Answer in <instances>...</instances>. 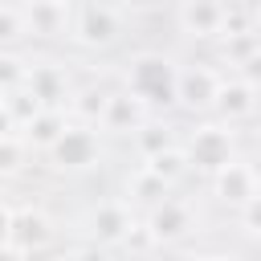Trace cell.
Here are the masks:
<instances>
[{
  "label": "cell",
  "instance_id": "1",
  "mask_svg": "<svg viewBox=\"0 0 261 261\" xmlns=\"http://www.w3.org/2000/svg\"><path fill=\"white\" fill-rule=\"evenodd\" d=\"M126 86L151 102V110H171L179 90V65L163 53H135L126 61Z\"/></svg>",
  "mask_w": 261,
  "mask_h": 261
},
{
  "label": "cell",
  "instance_id": "2",
  "mask_svg": "<svg viewBox=\"0 0 261 261\" xmlns=\"http://www.w3.org/2000/svg\"><path fill=\"white\" fill-rule=\"evenodd\" d=\"M179 143H184V151H188L192 171H200V175H208V179L237 159V135H232V122H224V118L192 126Z\"/></svg>",
  "mask_w": 261,
  "mask_h": 261
},
{
  "label": "cell",
  "instance_id": "3",
  "mask_svg": "<svg viewBox=\"0 0 261 261\" xmlns=\"http://www.w3.org/2000/svg\"><path fill=\"white\" fill-rule=\"evenodd\" d=\"M45 155H49V163H53L57 171H65V175L90 171V167H98V159H102V126H94V122H86V118H82V122H69Z\"/></svg>",
  "mask_w": 261,
  "mask_h": 261
},
{
  "label": "cell",
  "instance_id": "4",
  "mask_svg": "<svg viewBox=\"0 0 261 261\" xmlns=\"http://www.w3.org/2000/svg\"><path fill=\"white\" fill-rule=\"evenodd\" d=\"M151 118H155L151 102H147V98H139L130 86H122V90H110V98H106V110H102L98 126H102V135H110V139H135Z\"/></svg>",
  "mask_w": 261,
  "mask_h": 261
},
{
  "label": "cell",
  "instance_id": "5",
  "mask_svg": "<svg viewBox=\"0 0 261 261\" xmlns=\"http://www.w3.org/2000/svg\"><path fill=\"white\" fill-rule=\"evenodd\" d=\"M135 204L122 196V200H98L82 224V232L94 241V249H118L126 241V232L135 228Z\"/></svg>",
  "mask_w": 261,
  "mask_h": 261
},
{
  "label": "cell",
  "instance_id": "6",
  "mask_svg": "<svg viewBox=\"0 0 261 261\" xmlns=\"http://www.w3.org/2000/svg\"><path fill=\"white\" fill-rule=\"evenodd\" d=\"M118 37H122L118 8H110L102 0H86L77 8V16H73V41L82 49H110V45H118Z\"/></svg>",
  "mask_w": 261,
  "mask_h": 261
},
{
  "label": "cell",
  "instance_id": "7",
  "mask_svg": "<svg viewBox=\"0 0 261 261\" xmlns=\"http://www.w3.org/2000/svg\"><path fill=\"white\" fill-rule=\"evenodd\" d=\"M224 73H216V65H179V90H175V106L184 114H212L216 110V94H220Z\"/></svg>",
  "mask_w": 261,
  "mask_h": 261
},
{
  "label": "cell",
  "instance_id": "8",
  "mask_svg": "<svg viewBox=\"0 0 261 261\" xmlns=\"http://www.w3.org/2000/svg\"><path fill=\"white\" fill-rule=\"evenodd\" d=\"M228 12L232 8L224 0H179L175 4V24H179V33H188L196 41H216L228 29Z\"/></svg>",
  "mask_w": 261,
  "mask_h": 261
},
{
  "label": "cell",
  "instance_id": "9",
  "mask_svg": "<svg viewBox=\"0 0 261 261\" xmlns=\"http://www.w3.org/2000/svg\"><path fill=\"white\" fill-rule=\"evenodd\" d=\"M147 228L155 232L159 249H167V245H179V241H188V237L196 232V212H192L188 200L167 196V200H159V204L147 212Z\"/></svg>",
  "mask_w": 261,
  "mask_h": 261
},
{
  "label": "cell",
  "instance_id": "10",
  "mask_svg": "<svg viewBox=\"0 0 261 261\" xmlns=\"http://www.w3.org/2000/svg\"><path fill=\"white\" fill-rule=\"evenodd\" d=\"M24 86L33 90V98H37L41 106H57V110H69V102H73V94H77L73 82H69V73H65L61 65H53V61H33Z\"/></svg>",
  "mask_w": 261,
  "mask_h": 261
},
{
  "label": "cell",
  "instance_id": "11",
  "mask_svg": "<svg viewBox=\"0 0 261 261\" xmlns=\"http://www.w3.org/2000/svg\"><path fill=\"white\" fill-rule=\"evenodd\" d=\"M257 192H261V184L253 175V163H245V159H232L228 167H220L212 175V196L228 208H245Z\"/></svg>",
  "mask_w": 261,
  "mask_h": 261
},
{
  "label": "cell",
  "instance_id": "12",
  "mask_svg": "<svg viewBox=\"0 0 261 261\" xmlns=\"http://www.w3.org/2000/svg\"><path fill=\"white\" fill-rule=\"evenodd\" d=\"M29 12V29L37 41H57V37H73V16L69 4L73 0H20Z\"/></svg>",
  "mask_w": 261,
  "mask_h": 261
},
{
  "label": "cell",
  "instance_id": "13",
  "mask_svg": "<svg viewBox=\"0 0 261 261\" xmlns=\"http://www.w3.org/2000/svg\"><path fill=\"white\" fill-rule=\"evenodd\" d=\"M257 98H261V90H257L249 77L232 73V77L220 82V94H216V110H212V114L237 126V122H245V118L257 114Z\"/></svg>",
  "mask_w": 261,
  "mask_h": 261
},
{
  "label": "cell",
  "instance_id": "14",
  "mask_svg": "<svg viewBox=\"0 0 261 261\" xmlns=\"http://www.w3.org/2000/svg\"><path fill=\"white\" fill-rule=\"evenodd\" d=\"M167 196H171V184H167L155 167H147V163H143V167H135V171H130V179H126V200L135 204V212H139V208H143V212H151V208H155L159 200H167Z\"/></svg>",
  "mask_w": 261,
  "mask_h": 261
},
{
  "label": "cell",
  "instance_id": "15",
  "mask_svg": "<svg viewBox=\"0 0 261 261\" xmlns=\"http://www.w3.org/2000/svg\"><path fill=\"white\" fill-rule=\"evenodd\" d=\"M69 126V118H65V110H57V106H45V110H37L29 122H24V139L33 143V147H41V151H49L53 143H57V135Z\"/></svg>",
  "mask_w": 261,
  "mask_h": 261
},
{
  "label": "cell",
  "instance_id": "16",
  "mask_svg": "<svg viewBox=\"0 0 261 261\" xmlns=\"http://www.w3.org/2000/svg\"><path fill=\"white\" fill-rule=\"evenodd\" d=\"M33 151H37V147H33L20 130H4V135H0V171H4L8 179H12V175H20V171H24V163L33 159Z\"/></svg>",
  "mask_w": 261,
  "mask_h": 261
},
{
  "label": "cell",
  "instance_id": "17",
  "mask_svg": "<svg viewBox=\"0 0 261 261\" xmlns=\"http://www.w3.org/2000/svg\"><path fill=\"white\" fill-rule=\"evenodd\" d=\"M175 143H179V130H175L171 122H163V118H151V122L135 135V147H139L143 159H151V155H159V151H167V147H175Z\"/></svg>",
  "mask_w": 261,
  "mask_h": 261
},
{
  "label": "cell",
  "instance_id": "18",
  "mask_svg": "<svg viewBox=\"0 0 261 261\" xmlns=\"http://www.w3.org/2000/svg\"><path fill=\"white\" fill-rule=\"evenodd\" d=\"M0 37H4V49H16L20 41H33V29H29V12H24V4H20V0H4Z\"/></svg>",
  "mask_w": 261,
  "mask_h": 261
},
{
  "label": "cell",
  "instance_id": "19",
  "mask_svg": "<svg viewBox=\"0 0 261 261\" xmlns=\"http://www.w3.org/2000/svg\"><path fill=\"white\" fill-rule=\"evenodd\" d=\"M147 167H155L171 188L192 171V163H188V151H184V143H175V147H167V151H159V155H151V159H143Z\"/></svg>",
  "mask_w": 261,
  "mask_h": 261
},
{
  "label": "cell",
  "instance_id": "20",
  "mask_svg": "<svg viewBox=\"0 0 261 261\" xmlns=\"http://www.w3.org/2000/svg\"><path fill=\"white\" fill-rule=\"evenodd\" d=\"M106 98H110V90L90 86V90H77V94H73L69 110H73V114H82L86 122H94V126H98V118H102V110H106Z\"/></svg>",
  "mask_w": 261,
  "mask_h": 261
},
{
  "label": "cell",
  "instance_id": "21",
  "mask_svg": "<svg viewBox=\"0 0 261 261\" xmlns=\"http://www.w3.org/2000/svg\"><path fill=\"white\" fill-rule=\"evenodd\" d=\"M29 69H33V61H24L16 49H4V57H0V82H4V90L24 86L29 82Z\"/></svg>",
  "mask_w": 261,
  "mask_h": 261
},
{
  "label": "cell",
  "instance_id": "22",
  "mask_svg": "<svg viewBox=\"0 0 261 261\" xmlns=\"http://www.w3.org/2000/svg\"><path fill=\"white\" fill-rule=\"evenodd\" d=\"M237 216H241V228H245L249 237H261V192H257L245 208H237Z\"/></svg>",
  "mask_w": 261,
  "mask_h": 261
},
{
  "label": "cell",
  "instance_id": "23",
  "mask_svg": "<svg viewBox=\"0 0 261 261\" xmlns=\"http://www.w3.org/2000/svg\"><path fill=\"white\" fill-rule=\"evenodd\" d=\"M237 73H241V77H249V82L261 90V45H257V49H253V53H249L241 65H237Z\"/></svg>",
  "mask_w": 261,
  "mask_h": 261
},
{
  "label": "cell",
  "instance_id": "24",
  "mask_svg": "<svg viewBox=\"0 0 261 261\" xmlns=\"http://www.w3.org/2000/svg\"><path fill=\"white\" fill-rule=\"evenodd\" d=\"M122 4H126V8H155L159 0H122Z\"/></svg>",
  "mask_w": 261,
  "mask_h": 261
},
{
  "label": "cell",
  "instance_id": "25",
  "mask_svg": "<svg viewBox=\"0 0 261 261\" xmlns=\"http://www.w3.org/2000/svg\"><path fill=\"white\" fill-rule=\"evenodd\" d=\"M253 175H257V184H261V159H253Z\"/></svg>",
  "mask_w": 261,
  "mask_h": 261
},
{
  "label": "cell",
  "instance_id": "26",
  "mask_svg": "<svg viewBox=\"0 0 261 261\" xmlns=\"http://www.w3.org/2000/svg\"><path fill=\"white\" fill-rule=\"evenodd\" d=\"M253 29H257V33H261V12H257V20H253Z\"/></svg>",
  "mask_w": 261,
  "mask_h": 261
},
{
  "label": "cell",
  "instance_id": "27",
  "mask_svg": "<svg viewBox=\"0 0 261 261\" xmlns=\"http://www.w3.org/2000/svg\"><path fill=\"white\" fill-rule=\"evenodd\" d=\"M257 245H261V237H257Z\"/></svg>",
  "mask_w": 261,
  "mask_h": 261
}]
</instances>
